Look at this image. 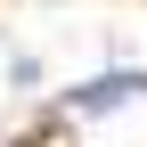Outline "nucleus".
I'll list each match as a JSON object with an SVG mask.
<instances>
[{
    "label": "nucleus",
    "instance_id": "obj_1",
    "mask_svg": "<svg viewBox=\"0 0 147 147\" xmlns=\"http://www.w3.org/2000/svg\"><path fill=\"white\" fill-rule=\"evenodd\" d=\"M115 98H147V74H98L74 90V106H115Z\"/></svg>",
    "mask_w": 147,
    "mask_h": 147
}]
</instances>
